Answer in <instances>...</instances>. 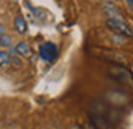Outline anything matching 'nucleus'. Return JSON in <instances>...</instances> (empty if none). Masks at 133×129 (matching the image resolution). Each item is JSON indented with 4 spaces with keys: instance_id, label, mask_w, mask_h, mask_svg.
<instances>
[{
    "instance_id": "nucleus-11",
    "label": "nucleus",
    "mask_w": 133,
    "mask_h": 129,
    "mask_svg": "<svg viewBox=\"0 0 133 129\" xmlns=\"http://www.w3.org/2000/svg\"><path fill=\"white\" fill-rule=\"evenodd\" d=\"M10 65H15V67H22V60L17 57V52L13 51V54L10 56Z\"/></svg>"
},
{
    "instance_id": "nucleus-5",
    "label": "nucleus",
    "mask_w": 133,
    "mask_h": 129,
    "mask_svg": "<svg viewBox=\"0 0 133 129\" xmlns=\"http://www.w3.org/2000/svg\"><path fill=\"white\" fill-rule=\"evenodd\" d=\"M104 12H105V15H109L110 18H120V20H122L120 10H117L112 3H105V5H104Z\"/></svg>"
},
{
    "instance_id": "nucleus-8",
    "label": "nucleus",
    "mask_w": 133,
    "mask_h": 129,
    "mask_svg": "<svg viewBox=\"0 0 133 129\" xmlns=\"http://www.w3.org/2000/svg\"><path fill=\"white\" fill-rule=\"evenodd\" d=\"M10 65V54L5 51H0V67H8Z\"/></svg>"
},
{
    "instance_id": "nucleus-10",
    "label": "nucleus",
    "mask_w": 133,
    "mask_h": 129,
    "mask_svg": "<svg viewBox=\"0 0 133 129\" xmlns=\"http://www.w3.org/2000/svg\"><path fill=\"white\" fill-rule=\"evenodd\" d=\"M110 39H112V43H115L117 46H122L125 43V41H123V34H118V33L110 34Z\"/></svg>"
},
{
    "instance_id": "nucleus-13",
    "label": "nucleus",
    "mask_w": 133,
    "mask_h": 129,
    "mask_svg": "<svg viewBox=\"0 0 133 129\" xmlns=\"http://www.w3.org/2000/svg\"><path fill=\"white\" fill-rule=\"evenodd\" d=\"M69 129H82V126H79V124H71Z\"/></svg>"
},
{
    "instance_id": "nucleus-2",
    "label": "nucleus",
    "mask_w": 133,
    "mask_h": 129,
    "mask_svg": "<svg viewBox=\"0 0 133 129\" xmlns=\"http://www.w3.org/2000/svg\"><path fill=\"white\" fill-rule=\"evenodd\" d=\"M95 52H99V54H95V56H99V57L104 59V60H109V62H114V64H125L127 62L125 54L118 52V51L104 49V48H100V49L95 48Z\"/></svg>"
},
{
    "instance_id": "nucleus-7",
    "label": "nucleus",
    "mask_w": 133,
    "mask_h": 129,
    "mask_svg": "<svg viewBox=\"0 0 133 129\" xmlns=\"http://www.w3.org/2000/svg\"><path fill=\"white\" fill-rule=\"evenodd\" d=\"M15 52H17L18 56H23V57H28V56L30 54H31V52H30V48H28V44L26 43H25V41H22V43H18L17 46H15Z\"/></svg>"
},
{
    "instance_id": "nucleus-3",
    "label": "nucleus",
    "mask_w": 133,
    "mask_h": 129,
    "mask_svg": "<svg viewBox=\"0 0 133 129\" xmlns=\"http://www.w3.org/2000/svg\"><path fill=\"white\" fill-rule=\"evenodd\" d=\"M105 25H107V26H109V29H112L114 33L128 36V38H131V36H133V31L130 29V26L123 21V20H120V18H107V20H105Z\"/></svg>"
},
{
    "instance_id": "nucleus-1",
    "label": "nucleus",
    "mask_w": 133,
    "mask_h": 129,
    "mask_svg": "<svg viewBox=\"0 0 133 129\" xmlns=\"http://www.w3.org/2000/svg\"><path fill=\"white\" fill-rule=\"evenodd\" d=\"M107 75L110 79H114L115 82H118L122 85H133V74L127 69V67H112V69L107 72Z\"/></svg>"
},
{
    "instance_id": "nucleus-15",
    "label": "nucleus",
    "mask_w": 133,
    "mask_h": 129,
    "mask_svg": "<svg viewBox=\"0 0 133 129\" xmlns=\"http://www.w3.org/2000/svg\"><path fill=\"white\" fill-rule=\"evenodd\" d=\"M127 3H128V7L131 8V12H133V0H127Z\"/></svg>"
},
{
    "instance_id": "nucleus-9",
    "label": "nucleus",
    "mask_w": 133,
    "mask_h": 129,
    "mask_svg": "<svg viewBox=\"0 0 133 129\" xmlns=\"http://www.w3.org/2000/svg\"><path fill=\"white\" fill-rule=\"evenodd\" d=\"M0 46L2 48H10L12 46V38L8 34H2L0 36Z\"/></svg>"
},
{
    "instance_id": "nucleus-6",
    "label": "nucleus",
    "mask_w": 133,
    "mask_h": 129,
    "mask_svg": "<svg viewBox=\"0 0 133 129\" xmlns=\"http://www.w3.org/2000/svg\"><path fill=\"white\" fill-rule=\"evenodd\" d=\"M13 26H15V29L20 33V34H23V33H26V21H25V18L20 15V17H17L15 18V21H13Z\"/></svg>"
},
{
    "instance_id": "nucleus-12",
    "label": "nucleus",
    "mask_w": 133,
    "mask_h": 129,
    "mask_svg": "<svg viewBox=\"0 0 133 129\" xmlns=\"http://www.w3.org/2000/svg\"><path fill=\"white\" fill-rule=\"evenodd\" d=\"M82 129H97V127H95V126H94V124H92V123L89 121V123H85V124L82 126Z\"/></svg>"
},
{
    "instance_id": "nucleus-14",
    "label": "nucleus",
    "mask_w": 133,
    "mask_h": 129,
    "mask_svg": "<svg viewBox=\"0 0 133 129\" xmlns=\"http://www.w3.org/2000/svg\"><path fill=\"white\" fill-rule=\"evenodd\" d=\"M2 34H5V28H3V25L0 23V36H2Z\"/></svg>"
},
{
    "instance_id": "nucleus-4",
    "label": "nucleus",
    "mask_w": 133,
    "mask_h": 129,
    "mask_svg": "<svg viewBox=\"0 0 133 129\" xmlns=\"http://www.w3.org/2000/svg\"><path fill=\"white\" fill-rule=\"evenodd\" d=\"M38 52H39V57L46 60V62H51V60L58 57V48H56L54 43H43L39 46Z\"/></svg>"
}]
</instances>
